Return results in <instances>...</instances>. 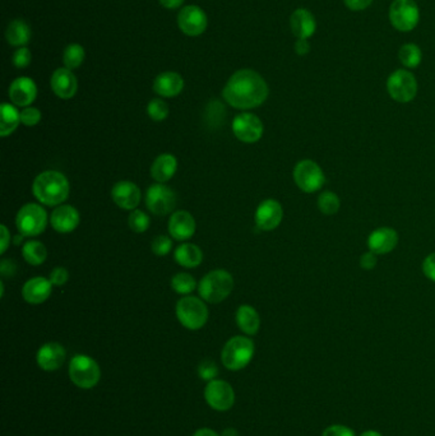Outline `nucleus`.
Wrapping results in <instances>:
<instances>
[{
    "label": "nucleus",
    "instance_id": "e433bc0d",
    "mask_svg": "<svg viewBox=\"0 0 435 436\" xmlns=\"http://www.w3.org/2000/svg\"><path fill=\"white\" fill-rule=\"evenodd\" d=\"M148 116L153 121H163L169 116V106L161 99H153L147 106Z\"/></svg>",
    "mask_w": 435,
    "mask_h": 436
},
{
    "label": "nucleus",
    "instance_id": "7ed1b4c3",
    "mask_svg": "<svg viewBox=\"0 0 435 436\" xmlns=\"http://www.w3.org/2000/svg\"><path fill=\"white\" fill-rule=\"evenodd\" d=\"M233 290V276L224 269L207 273L199 282L198 291L204 301L222 303Z\"/></svg>",
    "mask_w": 435,
    "mask_h": 436
},
{
    "label": "nucleus",
    "instance_id": "f257e3e1",
    "mask_svg": "<svg viewBox=\"0 0 435 436\" xmlns=\"http://www.w3.org/2000/svg\"><path fill=\"white\" fill-rule=\"evenodd\" d=\"M268 94L270 89L265 78L253 69L235 72L222 91L225 101L239 110L258 108L265 104Z\"/></svg>",
    "mask_w": 435,
    "mask_h": 436
},
{
    "label": "nucleus",
    "instance_id": "c85d7f7f",
    "mask_svg": "<svg viewBox=\"0 0 435 436\" xmlns=\"http://www.w3.org/2000/svg\"><path fill=\"white\" fill-rule=\"evenodd\" d=\"M21 113L12 104L4 102L0 106V135L6 138L18 128Z\"/></svg>",
    "mask_w": 435,
    "mask_h": 436
},
{
    "label": "nucleus",
    "instance_id": "bb28decb",
    "mask_svg": "<svg viewBox=\"0 0 435 436\" xmlns=\"http://www.w3.org/2000/svg\"><path fill=\"white\" fill-rule=\"evenodd\" d=\"M236 323L241 332L246 335H257L260 327L258 311L250 305H241L236 311Z\"/></svg>",
    "mask_w": 435,
    "mask_h": 436
},
{
    "label": "nucleus",
    "instance_id": "f8f14e48",
    "mask_svg": "<svg viewBox=\"0 0 435 436\" xmlns=\"http://www.w3.org/2000/svg\"><path fill=\"white\" fill-rule=\"evenodd\" d=\"M209 19L202 8L198 6H187L182 8L177 14V26L187 36H199L207 30Z\"/></svg>",
    "mask_w": 435,
    "mask_h": 436
},
{
    "label": "nucleus",
    "instance_id": "a19ab883",
    "mask_svg": "<svg viewBox=\"0 0 435 436\" xmlns=\"http://www.w3.org/2000/svg\"><path fill=\"white\" fill-rule=\"evenodd\" d=\"M198 374H199L201 379L212 381V380H215L216 376L219 375V367H216V364L214 361L204 360L199 364Z\"/></svg>",
    "mask_w": 435,
    "mask_h": 436
},
{
    "label": "nucleus",
    "instance_id": "f3484780",
    "mask_svg": "<svg viewBox=\"0 0 435 436\" xmlns=\"http://www.w3.org/2000/svg\"><path fill=\"white\" fill-rule=\"evenodd\" d=\"M141 189L137 184L132 181H119L115 184L111 190V198L120 208L134 211L141 203Z\"/></svg>",
    "mask_w": 435,
    "mask_h": 436
},
{
    "label": "nucleus",
    "instance_id": "cd10ccee",
    "mask_svg": "<svg viewBox=\"0 0 435 436\" xmlns=\"http://www.w3.org/2000/svg\"><path fill=\"white\" fill-rule=\"evenodd\" d=\"M6 38L8 44L23 47L31 40V28L23 19H14L6 27Z\"/></svg>",
    "mask_w": 435,
    "mask_h": 436
},
{
    "label": "nucleus",
    "instance_id": "3c124183",
    "mask_svg": "<svg viewBox=\"0 0 435 436\" xmlns=\"http://www.w3.org/2000/svg\"><path fill=\"white\" fill-rule=\"evenodd\" d=\"M158 1L166 9H177L184 4V0H158Z\"/></svg>",
    "mask_w": 435,
    "mask_h": 436
},
{
    "label": "nucleus",
    "instance_id": "c9c22d12",
    "mask_svg": "<svg viewBox=\"0 0 435 436\" xmlns=\"http://www.w3.org/2000/svg\"><path fill=\"white\" fill-rule=\"evenodd\" d=\"M128 222H129V228H132L134 233H138V234L145 233L148 228H150V225H151L150 217L145 215L143 211H139V209L132 211V213L129 215Z\"/></svg>",
    "mask_w": 435,
    "mask_h": 436
},
{
    "label": "nucleus",
    "instance_id": "4be33fe9",
    "mask_svg": "<svg viewBox=\"0 0 435 436\" xmlns=\"http://www.w3.org/2000/svg\"><path fill=\"white\" fill-rule=\"evenodd\" d=\"M169 233L172 239L177 241L189 240L196 233V220L187 211H177L171 216L169 221Z\"/></svg>",
    "mask_w": 435,
    "mask_h": 436
},
{
    "label": "nucleus",
    "instance_id": "f03ea898",
    "mask_svg": "<svg viewBox=\"0 0 435 436\" xmlns=\"http://www.w3.org/2000/svg\"><path fill=\"white\" fill-rule=\"evenodd\" d=\"M32 191L41 204L60 206L70 196V181L59 171H44L35 179Z\"/></svg>",
    "mask_w": 435,
    "mask_h": 436
},
{
    "label": "nucleus",
    "instance_id": "9d476101",
    "mask_svg": "<svg viewBox=\"0 0 435 436\" xmlns=\"http://www.w3.org/2000/svg\"><path fill=\"white\" fill-rule=\"evenodd\" d=\"M294 180L299 189L305 193H314L324 185L326 177L319 164L312 160H303L294 169Z\"/></svg>",
    "mask_w": 435,
    "mask_h": 436
},
{
    "label": "nucleus",
    "instance_id": "4d7b16f0",
    "mask_svg": "<svg viewBox=\"0 0 435 436\" xmlns=\"http://www.w3.org/2000/svg\"><path fill=\"white\" fill-rule=\"evenodd\" d=\"M415 1H417V0H415Z\"/></svg>",
    "mask_w": 435,
    "mask_h": 436
},
{
    "label": "nucleus",
    "instance_id": "2eb2a0df",
    "mask_svg": "<svg viewBox=\"0 0 435 436\" xmlns=\"http://www.w3.org/2000/svg\"><path fill=\"white\" fill-rule=\"evenodd\" d=\"M284 218L281 203L275 199H265L255 211V225L262 231H272L280 226Z\"/></svg>",
    "mask_w": 435,
    "mask_h": 436
},
{
    "label": "nucleus",
    "instance_id": "ddd939ff",
    "mask_svg": "<svg viewBox=\"0 0 435 436\" xmlns=\"http://www.w3.org/2000/svg\"><path fill=\"white\" fill-rule=\"evenodd\" d=\"M263 123L257 115L243 113L235 116L233 121V132L238 140L244 143H255L263 135Z\"/></svg>",
    "mask_w": 435,
    "mask_h": 436
},
{
    "label": "nucleus",
    "instance_id": "20e7f679",
    "mask_svg": "<svg viewBox=\"0 0 435 436\" xmlns=\"http://www.w3.org/2000/svg\"><path fill=\"white\" fill-rule=\"evenodd\" d=\"M254 350L255 348L252 340L236 335L228 340L222 348L221 361L228 370L238 371L248 367V364L252 361Z\"/></svg>",
    "mask_w": 435,
    "mask_h": 436
},
{
    "label": "nucleus",
    "instance_id": "37998d69",
    "mask_svg": "<svg viewBox=\"0 0 435 436\" xmlns=\"http://www.w3.org/2000/svg\"><path fill=\"white\" fill-rule=\"evenodd\" d=\"M68 279H70V273L63 267L54 268L53 272L50 273V277H49L51 284L54 286L65 285Z\"/></svg>",
    "mask_w": 435,
    "mask_h": 436
},
{
    "label": "nucleus",
    "instance_id": "2f4dec72",
    "mask_svg": "<svg viewBox=\"0 0 435 436\" xmlns=\"http://www.w3.org/2000/svg\"><path fill=\"white\" fill-rule=\"evenodd\" d=\"M22 255L28 264L40 266L46 260L48 250L43 242L38 240H30L23 245Z\"/></svg>",
    "mask_w": 435,
    "mask_h": 436
},
{
    "label": "nucleus",
    "instance_id": "72a5a7b5",
    "mask_svg": "<svg viewBox=\"0 0 435 436\" xmlns=\"http://www.w3.org/2000/svg\"><path fill=\"white\" fill-rule=\"evenodd\" d=\"M171 289L180 295H189L196 290V281L189 273H177L171 279Z\"/></svg>",
    "mask_w": 435,
    "mask_h": 436
},
{
    "label": "nucleus",
    "instance_id": "0eeeda50",
    "mask_svg": "<svg viewBox=\"0 0 435 436\" xmlns=\"http://www.w3.org/2000/svg\"><path fill=\"white\" fill-rule=\"evenodd\" d=\"M388 18L398 32L414 31L420 21V11L415 0H393L390 6Z\"/></svg>",
    "mask_w": 435,
    "mask_h": 436
},
{
    "label": "nucleus",
    "instance_id": "1a4fd4ad",
    "mask_svg": "<svg viewBox=\"0 0 435 436\" xmlns=\"http://www.w3.org/2000/svg\"><path fill=\"white\" fill-rule=\"evenodd\" d=\"M387 91L395 101L411 102L417 95V77L410 70H395L387 79Z\"/></svg>",
    "mask_w": 435,
    "mask_h": 436
},
{
    "label": "nucleus",
    "instance_id": "39448f33",
    "mask_svg": "<svg viewBox=\"0 0 435 436\" xmlns=\"http://www.w3.org/2000/svg\"><path fill=\"white\" fill-rule=\"evenodd\" d=\"M70 378L78 388L91 389L100 381L101 370L89 356L76 354L70 362Z\"/></svg>",
    "mask_w": 435,
    "mask_h": 436
},
{
    "label": "nucleus",
    "instance_id": "7c9ffc66",
    "mask_svg": "<svg viewBox=\"0 0 435 436\" xmlns=\"http://www.w3.org/2000/svg\"><path fill=\"white\" fill-rule=\"evenodd\" d=\"M398 59L404 68L415 69L423 60V51L420 49V46L409 43V44L402 45L400 47Z\"/></svg>",
    "mask_w": 435,
    "mask_h": 436
},
{
    "label": "nucleus",
    "instance_id": "ea45409f",
    "mask_svg": "<svg viewBox=\"0 0 435 436\" xmlns=\"http://www.w3.org/2000/svg\"><path fill=\"white\" fill-rule=\"evenodd\" d=\"M41 121V111L36 108H25L21 111V123L26 127H35Z\"/></svg>",
    "mask_w": 435,
    "mask_h": 436
},
{
    "label": "nucleus",
    "instance_id": "864d4df0",
    "mask_svg": "<svg viewBox=\"0 0 435 436\" xmlns=\"http://www.w3.org/2000/svg\"><path fill=\"white\" fill-rule=\"evenodd\" d=\"M360 436H383V435H382L380 432H378V431L366 430V431H364V432H363V434H361V435Z\"/></svg>",
    "mask_w": 435,
    "mask_h": 436
},
{
    "label": "nucleus",
    "instance_id": "412c9836",
    "mask_svg": "<svg viewBox=\"0 0 435 436\" xmlns=\"http://www.w3.org/2000/svg\"><path fill=\"white\" fill-rule=\"evenodd\" d=\"M290 28L295 38L309 40L316 31L314 14L307 8H297L291 14Z\"/></svg>",
    "mask_w": 435,
    "mask_h": 436
},
{
    "label": "nucleus",
    "instance_id": "473e14b6",
    "mask_svg": "<svg viewBox=\"0 0 435 436\" xmlns=\"http://www.w3.org/2000/svg\"><path fill=\"white\" fill-rule=\"evenodd\" d=\"M84 57H86V52H84V47L82 45H68L63 52L64 65L68 69H77L82 65Z\"/></svg>",
    "mask_w": 435,
    "mask_h": 436
},
{
    "label": "nucleus",
    "instance_id": "4c0bfd02",
    "mask_svg": "<svg viewBox=\"0 0 435 436\" xmlns=\"http://www.w3.org/2000/svg\"><path fill=\"white\" fill-rule=\"evenodd\" d=\"M152 252L158 255V257H164L170 253L171 247H172V241L169 236L160 235L158 237H155V240L152 241Z\"/></svg>",
    "mask_w": 435,
    "mask_h": 436
},
{
    "label": "nucleus",
    "instance_id": "49530a36",
    "mask_svg": "<svg viewBox=\"0 0 435 436\" xmlns=\"http://www.w3.org/2000/svg\"><path fill=\"white\" fill-rule=\"evenodd\" d=\"M377 254L369 252V253L363 254L360 258V267L365 271H372L377 266Z\"/></svg>",
    "mask_w": 435,
    "mask_h": 436
},
{
    "label": "nucleus",
    "instance_id": "6e6552de",
    "mask_svg": "<svg viewBox=\"0 0 435 436\" xmlns=\"http://www.w3.org/2000/svg\"><path fill=\"white\" fill-rule=\"evenodd\" d=\"M16 225L23 236L33 237L43 234L48 226V213L40 204L28 203L19 209Z\"/></svg>",
    "mask_w": 435,
    "mask_h": 436
},
{
    "label": "nucleus",
    "instance_id": "de8ad7c7",
    "mask_svg": "<svg viewBox=\"0 0 435 436\" xmlns=\"http://www.w3.org/2000/svg\"><path fill=\"white\" fill-rule=\"evenodd\" d=\"M294 50H295V52H297V55H300V57H304V55L309 54V40H304V38H297V43H295V45H294Z\"/></svg>",
    "mask_w": 435,
    "mask_h": 436
},
{
    "label": "nucleus",
    "instance_id": "b1692460",
    "mask_svg": "<svg viewBox=\"0 0 435 436\" xmlns=\"http://www.w3.org/2000/svg\"><path fill=\"white\" fill-rule=\"evenodd\" d=\"M53 291V284L50 279L44 277H35L28 279L22 289V296L26 303L38 305L43 303L50 297Z\"/></svg>",
    "mask_w": 435,
    "mask_h": 436
},
{
    "label": "nucleus",
    "instance_id": "a878e982",
    "mask_svg": "<svg viewBox=\"0 0 435 436\" xmlns=\"http://www.w3.org/2000/svg\"><path fill=\"white\" fill-rule=\"evenodd\" d=\"M177 169V157L170 153H163L153 161L151 177L158 183L165 184L175 175Z\"/></svg>",
    "mask_w": 435,
    "mask_h": 436
},
{
    "label": "nucleus",
    "instance_id": "c756f323",
    "mask_svg": "<svg viewBox=\"0 0 435 436\" xmlns=\"http://www.w3.org/2000/svg\"><path fill=\"white\" fill-rule=\"evenodd\" d=\"M174 258L177 260V264H180L185 268H196L202 263L203 253L199 247L194 244H183L177 247Z\"/></svg>",
    "mask_w": 435,
    "mask_h": 436
},
{
    "label": "nucleus",
    "instance_id": "5fc2aeb1",
    "mask_svg": "<svg viewBox=\"0 0 435 436\" xmlns=\"http://www.w3.org/2000/svg\"><path fill=\"white\" fill-rule=\"evenodd\" d=\"M221 436H238V432L235 431V429L230 427V429H226V430L224 431Z\"/></svg>",
    "mask_w": 435,
    "mask_h": 436
},
{
    "label": "nucleus",
    "instance_id": "aec40b11",
    "mask_svg": "<svg viewBox=\"0 0 435 436\" xmlns=\"http://www.w3.org/2000/svg\"><path fill=\"white\" fill-rule=\"evenodd\" d=\"M79 221V212L73 206H57L51 213V226L60 234H70L75 231Z\"/></svg>",
    "mask_w": 435,
    "mask_h": 436
},
{
    "label": "nucleus",
    "instance_id": "9b49d317",
    "mask_svg": "<svg viewBox=\"0 0 435 436\" xmlns=\"http://www.w3.org/2000/svg\"><path fill=\"white\" fill-rule=\"evenodd\" d=\"M145 204L153 215H169L177 204V196L165 184H155L147 190Z\"/></svg>",
    "mask_w": 435,
    "mask_h": 436
},
{
    "label": "nucleus",
    "instance_id": "8fccbe9b",
    "mask_svg": "<svg viewBox=\"0 0 435 436\" xmlns=\"http://www.w3.org/2000/svg\"><path fill=\"white\" fill-rule=\"evenodd\" d=\"M0 231H1V249H0V254H4L8 247H9V242H11V234H9L8 228L4 225L0 226Z\"/></svg>",
    "mask_w": 435,
    "mask_h": 436
},
{
    "label": "nucleus",
    "instance_id": "6ab92c4d",
    "mask_svg": "<svg viewBox=\"0 0 435 436\" xmlns=\"http://www.w3.org/2000/svg\"><path fill=\"white\" fill-rule=\"evenodd\" d=\"M65 348L57 342H49L41 346L36 354L38 367L45 371H55L65 361Z\"/></svg>",
    "mask_w": 435,
    "mask_h": 436
},
{
    "label": "nucleus",
    "instance_id": "603ef678",
    "mask_svg": "<svg viewBox=\"0 0 435 436\" xmlns=\"http://www.w3.org/2000/svg\"><path fill=\"white\" fill-rule=\"evenodd\" d=\"M193 436H221V435H219V434H217V432H215V431L211 430V429H206V427H204V429H199V430H197L196 432H194V435Z\"/></svg>",
    "mask_w": 435,
    "mask_h": 436
},
{
    "label": "nucleus",
    "instance_id": "5701e85b",
    "mask_svg": "<svg viewBox=\"0 0 435 436\" xmlns=\"http://www.w3.org/2000/svg\"><path fill=\"white\" fill-rule=\"evenodd\" d=\"M398 234L396 230L391 228H379L369 235L368 247L377 255L391 253L397 247Z\"/></svg>",
    "mask_w": 435,
    "mask_h": 436
},
{
    "label": "nucleus",
    "instance_id": "09e8293b",
    "mask_svg": "<svg viewBox=\"0 0 435 436\" xmlns=\"http://www.w3.org/2000/svg\"><path fill=\"white\" fill-rule=\"evenodd\" d=\"M16 269H17V267L12 260H3L1 264H0V272L3 276H11L12 277L13 274L16 273Z\"/></svg>",
    "mask_w": 435,
    "mask_h": 436
},
{
    "label": "nucleus",
    "instance_id": "58836bf2",
    "mask_svg": "<svg viewBox=\"0 0 435 436\" xmlns=\"http://www.w3.org/2000/svg\"><path fill=\"white\" fill-rule=\"evenodd\" d=\"M32 54L31 51L28 50L27 47H18L17 50L14 51L13 54L12 62L14 64L16 68L18 69H25L30 64H31Z\"/></svg>",
    "mask_w": 435,
    "mask_h": 436
},
{
    "label": "nucleus",
    "instance_id": "a211bd4d",
    "mask_svg": "<svg viewBox=\"0 0 435 436\" xmlns=\"http://www.w3.org/2000/svg\"><path fill=\"white\" fill-rule=\"evenodd\" d=\"M51 89L62 100H70L75 97L78 89L77 78L68 68H57L50 79Z\"/></svg>",
    "mask_w": 435,
    "mask_h": 436
},
{
    "label": "nucleus",
    "instance_id": "c03bdc74",
    "mask_svg": "<svg viewBox=\"0 0 435 436\" xmlns=\"http://www.w3.org/2000/svg\"><path fill=\"white\" fill-rule=\"evenodd\" d=\"M343 3L351 12H363L372 6L373 0H343Z\"/></svg>",
    "mask_w": 435,
    "mask_h": 436
},
{
    "label": "nucleus",
    "instance_id": "79ce46f5",
    "mask_svg": "<svg viewBox=\"0 0 435 436\" xmlns=\"http://www.w3.org/2000/svg\"><path fill=\"white\" fill-rule=\"evenodd\" d=\"M322 436H356L353 429L345 425H331L323 431Z\"/></svg>",
    "mask_w": 435,
    "mask_h": 436
},
{
    "label": "nucleus",
    "instance_id": "423d86ee",
    "mask_svg": "<svg viewBox=\"0 0 435 436\" xmlns=\"http://www.w3.org/2000/svg\"><path fill=\"white\" fill-rule=\"evenodd\" d=\"M177 316L180 324L190 330H198L209 320V309L201 298L183 297L177 303Z\"/></svg>",
    "mask_w": 435,
    "mask_h": 436
},
{
    "label": "nucleus",
    "instance_id": "6e6d98bb",
    "mask_svg": "<svg viewBox=\"0 0 435 436\" xmlns=\"http://www.w3.org/2000/svg\"><path fill=\"white\" fill-rule=\"evenodd\" d=\"M23 237H25V236H23V235H21V236H16V240H14V244H16V245H18L19 244V241H22V239H23Z\"/></svg>",
    "mask_w": 435,
    "mask_h": 436
},
{
    "label": "nucleus",
    "instance_id": "dca6fc26",
    "mask_svg": "<svg viewBox=\"0 0 435 436\" xmlns=\"http://www.w3.org/2000/svg\"><path fill=\"white\" fill-rule=\"evenodd\" d=\"M8 94L13 105L28 108L38 97V86L28 77H18L9 86Z\"/></svg>",
    "mask_w": 435,
    "mask_h": 436
},
{
    "label": "nucleus",
    "instance_id": "f704fd0d",
    "mask_svg": "<svg viewBox=\"0 0 435 436\" xmlns=\"http://www.w3.org/2000/svg\"><path fill=\"white\" fill-rule=\"evenodd\" d=\"M340 198L334 191H324L318 198V208L324 215H336L340 211Z\"/></svg>",
    "mask_w": 435,
    "mask_h": 436
},
{
    "label": "nucleus",
    "instance_id": "a18cd8bd",
    "mask_svg": "<svg viewBox=\"0 0 435 436\" xmlns=\"http://www.w3.org/2000/svg\"><path fill=\"white\" fill-rule=\"evenodd\" d=\"M423 272L430 281L435 282V253L430 254L424 260Z\"/></svg>",
    "mask_w": 435,
    "mask_h": 436
},
{
    "label": "nucleus",
    "instance_id": "4468645a",
    "mask_svg": "<svg viewBox=\"0 0 435 436\" xmlns=\"http://www.w3.org/2000/svg\"><path fill=\"white\" fill-rule=\"evenodd\" d=\"M204 398L216 411H228L235 402V393L227 381L215 379L206 386Z\"/></svg>",
    "mask_w": 435,
    "mask_h": 436
},
{
    "label": "nucleus",
    "instance_id": "393cba45",
    "mask_svg": "<svg viewBox=\"0 0 435 436\" xmlns=\"http://www.w3.org/2000/svg\"><path fill=\"white\" fill-rule=\"evenodd\" d=\"M184 89L183 77L177 72H164L153 81V91L163 97H175L180 95Z\"/></svg>",
    "mask_w": 435,
    "mask_h": 436
}]
</instances>
